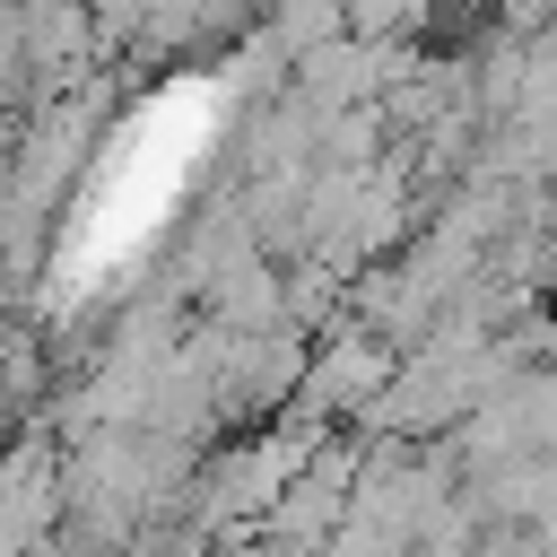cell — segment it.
Segmentation results:
<instances>
[{"mask_svg": "<svg viewBox=\"0 0 557 557\" xmlns=\"http://www.w3.org/2000/svg\"><path fill=\"white\" fill-rule=\"evenodd\" d=\"M209 122H218V96H209V87H174L148 122L122 131V148H113L96 200H87V226H78V270L104 261V252H122L131 235H148V226L165 218L174 183H183L191 157L209 148Z\"/></svg>", "mask_w": 557, "mask_h": 557, "instance_id": "obj_1", "label": "cell"}]
</instances>
